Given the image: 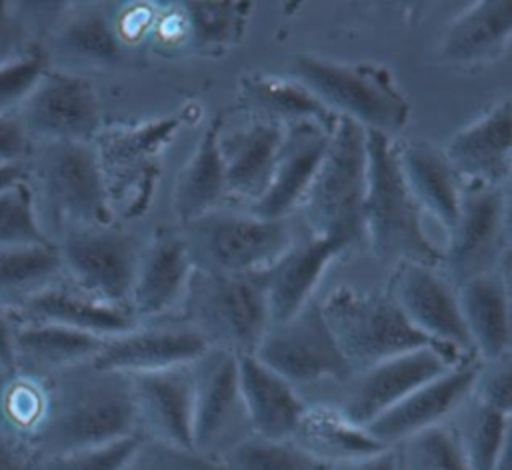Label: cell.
Instances as JSON below:
<instances>
[{
  "label": "cell",
  "mask_w": 512,
  "mask_h": 470,
  "mask_svg": "<svg viewBox=\"0 0 512 470\" xmlns=\"http://www.w3.org/2000/svg\"><path fill=\"white\" fill-rule=\"evenodd\" d=\"M238 382L250 432L290 440L306 410L300 392L252 354L238 356Z\"/></svg>",
  "instance_id": "obj_27"
},
{
  "label": "cell",
  "mask_w": 512,
  "mask_h": 470,
  "mask_svg": "<svg viewBox=\"0 0 512 470\" xmlns=\"http://www.w3.org/2000/svg\"><path fill=\"white\" fill-rule=\"evenodd\" d=\"M136 434L130 376L86 362L42 378V408L26 442L34 456L100 448Z\"/></svg>",
  "instance_id": "obj_1"
},
{
  "label": "cell",
  "mask_w": 512,
  "mask_h": 470,
  "mask_svg": "<svg viewBox=\"0 0 512 470\" xmlns=\"http://www.w3.org/2000/svg\"><path fill=\"white\" fill-rule=\"evenodd\" d=\"M366 172V130L348 118H338L298 208L308 224V234L338 240L346 248L364 242Z\"/></svg>",
  "instance_id": "obj_6"
},
{
  "label": "cell",
  "mask_w": 512,
  "mask_h": 470,
  "mask_svg": "<svg viewBox=\"0 0 512 470\" xmlns=\"http://www.w3.org/2000/svg\"><path fill=\"white\" fill-rule=\"evenodd\" d=\"M8 376H10V370H4V368L0 366V404H2V394H4V388H6Z\"/></svg>",
  "instance_id": "obj_51"
},
{
  "label": "cell",
  "mask_w": 512,
  "mask_h": 470,
  "mask_svg": "<svg viewBox=\"0 0 512 470\" xmlns=\"http://www.w3.org/2000/svg\"><path fill=\"white\" fill-rule=\"evenodd\" d=\"M388 296L426 340L460 358H474L456 290L432 266L398 264Z\"/></svg>",
  "instance_id": "obj_17"
},
{
  "label": "cell",
  "mask_w": 512,
  "mask_h": 470,
  "mask_svg": "<svg viewBox=\"0 0 512 470\" xmlns=\"http://www.w3.org/2000/svg\"><path fill=\"white\" fill-rule=\"evenodd\" d=\"M178 126L176 116L140 124H104L92 140L114 218H136L146 212L162 170L160 158Z\"/></svg>",
  "instance_id": "obj_9"
},
{
  "label": "cell",
  "mask_w": 512,
  "mask_h": 470,
  "mask_svg": "<svg viewBox=\"0 0 512 470\" xmlns=\"http://www.w3.org/2000/svg\"><path fill=\"white\" fill-rule=\"evenodd\" d=\"M330 134L318 124L288 126L270 182L248 212L264 220H288L312 184Z\"/></svg>",
  "instance_id": "obj_23"
},
{
  "label": "cell",
  "mask_w": 512,
  "mask_h": 470,
  "mask_svg": "<svg viewBox=\"0 0 512 470\" xmlns=\"http://www.w3.org/2000/svg\"><path fill=\"white\" fill-rule=\"evenodd\" d=\"M240 96L256 118L282 124L284 128L294 124H318L332 132L338 124V116L296 80L250 74L240 80Z\"/></svg>",
  "instance_id": "obj_33"
},
{
  "label": "cell",
  "mask_w": 512,
  "mask_h": 470,
  "mask_svg": "<svg viewBox=\"0 0 512 470\" xmlns=\"http://www.w3.org/2000/svg\"><path fill=\"white\" fill-rule=\"evenodd\" d=\"M44 242L28 190L24 182L18 180L0 192V250Z\"/></svg>",
  "instance_id": "obj_41"
},
{
  "label": "cell",
  "mask_w": 512,
  "mask_h": 470,
  "mask_svg": "<svg viewBox=\"0 0 512 470\" xmlns=\"http://www.w3.org/2000/svg\"><path fill=\"white\" fill-rule=\"evenodd\" d=\"M22 180V164H0V192Z\"/></svg>",
  "instance_id": "obj_50"
},
{
  "label": "cell",
  "mask_w": 512,
  "mask_h": 470,
  "mask_svg": "<svg viewBox=\"0 0 512 470\" xmlns=\"http://www.w3.org/2000/svg\"><path fill=\"white\" fill-rule=\"evenodd\" d=\"M394 470H468L450 434L440 424L392 446Z\"/></svg>",
  "instance_id": "obj_40"
},
{
  "label": "cell",
  "mask_w": 512,
  "mask_h": 470,
  "mask_svg": "<svg viewBox=\"0 0 512 470\" xmlns=\"http://www.w3.org/2000/svg\"><path fill=\"white\" fill-rule=\"evenodd\" d=\"M464 360L470 358H460L438 346H422L352 372L346 380L312 390L302 400L328 404L352 424L366 428L406 394Z\"/></svg>",
  "instance_id": "obj_10"
},
{
  "label": "cell",
  "mask_w": 512,
  "mask_h": 470,
  "mask_svg": "<svg viewBox=\"0 0 512 470\" xmlns=\"http://www.w3.org/2000/svg\"><path fill=\"white\" fill-rule=\"evenodd\" d=\"M494 470H512V462H510V452H506L502 456V460L498 462V466Z\"/></svg>",
  "instance_id": "obj_52"
},
{
  "label": "cell",
  "mask_w": 512,
  "mask_h": 470,
  "mask_svg": "<svg viewBox=\"0 0 512 470\" xmlns=\"http://www.w3.org/2000/svg\"><path fill=\"white\" fill-rule=\"evenodd\" d=\"M192 270L194 266L182 234L170 230L156 232V236L140 248L128 300L134 318L138 322H154L180 306Z\"/></svg>",
  "instance_id": "obj_22"
},
{
  "label": "cell",
  "mask_w": 512,
  "mask_h": 470,
  "mask_svg": "<svg viewBox=\"0 0 512 470\" xmlns=\"http://www.w3.org/2000/svg\"><path fill=\"white\" fill-rule=\"evenodd\" d=\"M456 296L474 358L494 360L512 354L508 272L496 270L464 280Z\"/></svg>",
  "instance_id": "obj_26"
},
{
  "label": "cell",
  "mask_w": 512,
  "mask_h": 470,
  "mask_svg": "<svg viewBox=\"0 0 512 470\" xmlns=\"http://www.w3.org/2000/svg\"><path fill=\"white\" fill-rule=\"evenodd\" d=\"M512 38V2L484 0L462 10L440 40V56L452 66H482L500 60Z\"/></svg>",
  "instance_id": "obj_30"
},
{
  "label": "cell",
  "mask_w": 512,
  "mask_h": 470,
  "mask_svg": "<svg viewBox=\"0 0 512 470\" xmlns=\"http://www.w3.org/2000/svg\"><path fill=\"white\" fill-rule=\"evenodd\" d=\"M470 396L490 408L510 414L512 408V354L478 360Z\"/></svg>",
  "instance_id": "obj_44"
},
{
  "label": "cell",
  "mask_w": 512,
  "mask_h": 470,
  "mask_svg": "<svg viewBox=\"0 0 512 470\" xmlns=\"http://www.w3.org/2000/svg\"><path fill=\"white\" fill-rule=\"evenodd\" d=\"M224 118L216 116L200 134L188 162L176 176L172 208L180 224L192 222L212 210L222 208L228 198L224 164L218 148V132Z\"/></svg>",
  "instance_id": "obj_32"
},
{
  "label": "cell",
  "mask_w": 512,
  "mask_h": 470,
  "mask_svg": "<svg viewBox=\"0 0 512 470\" xmlns=\"http://www.w3.org/2000/svg\"><path fill=\"white\" fill-rule=\"evenodd\" d=\"M320 308L352 372L422 346H436L412 328L388 292L342 286L320 300Z\"/></svg>",
  "instance_id": "obj_8"
},
{
  "label": "cell",
  "mask_w": 512,
  "mask_h": 470,
  "mask_svg": "<svg viewBox=\"0 0 512 470\" xmlns=\"http://www.w3.org/2000/svg\"><path fill=\"white\" fill-rule=\"evenodd\" d=\"M180 306V322L206 348L236 356L254 354L270 324L264 272L214 274L194 268Z\"/></svg>",
  "instance_id": "obj_4"
},
{
  "label": "cell",
  "mask_w": 512,
  "mask_h": 470,
  "mask_svg": "<svg viewBox=\"0 0 512 470\" xmlns=\"http://www.w3.org/2000/svg\"><path fill=\"white\" fill-rule=\"evenodd\" d=\"M250 2H182L184 40L198 52L226 50L242 40Z\"/></svg>",
  "instance_id": "obj_37"
},
{
  "label": "cell",
  "mask_w": 512,
  "mask_h": 470,
  "mask_svg": "<svg viewBox=\"0 0 512 470\" xmlns=\"http://www.w3.org/2000/svg\"><path fill=\"white\" fill-rule=\"evenodd\" d=\"M290 442L324 466L386 450L366 428L352 424L328 404H306Z\"/></svg>",
  "instance_id": "obj_34"
},
{
  "label": "cell",
  "mask_w": 512,
  "mask_h": 470,
  "mask_svg": "<svg viewBox=\"0 0 512 470\" xmlns=\"http://www.w3.org/2000/svg\"><path fill=\"white\" fill-rule=\"evenodd\" d=\"M54 246L64 282L102 304L128 308L140 256L134 234L112 222L72 230Z\"/></svg>",
  "instance_id": "obj_12"
},
{
  "label": "cell",
  "mask_w": 512,
  "mask_h": 470,
  "mask_svg": "<svg viewBox=\"0 0 512 470\" xmlns=\"http://www.w3.org/2000/svg\"><path fill=\"white\" fill-rule=\"evenodd\" d=\"M462 182L506 186L512 170V102L502 98L462 126L442 150Z\"/></svg>",
  "instance_id": "obj_20"
},
{
  "label": "cell",
  "mask_w": 512,
  "mask_h": 470,
  "mask_svg": "<svg viewBox=\"0 0 512 470\" xmlns=\"http://www.w3.org/2000/svg\"><path fill=\"white\" fill-rule=\"evenodd\" d=\"M396 162L408 192L422 214H430L448 234L456 222L462 180L444 152L422 140L394 144Z\"/></svg>",
  "instance_id": "obj_29"
},
{
  "label": "cell",
  "mask_w": 512,
  "mask_h": 470,
  "mask_svg": "<svg viewBox=\"0 0 512 470\" xmlns=\"http://www.w3.org/2000/svg\"><path fill=\"white\" fill-rule=\"evenodd\" d=\"M60 6L62 2H0V66L38 58Z\"/></svg>",
  "instance_id": "obj_38"
},
{
  "label": "cell",
  "mask_w": 512,
  "mask_h": 470,
  "mask_svg": "<svg viewBox=\"0 0 512 470\" xmlns=\"http://www.w3.org/2000/svg\"><path fill=\"white\" fill-rule=\"evenodd\" d=\"M12 316L18 322L54 324L100 338L128 332L138 324L128 308L102 304L78 292L64 280L48 286L46 290L30 298Z\"/></svg>",
  "instance_id": "obj_28"
},
{
  "label": "cell",
  "mask_w": 512,
  "mask_h": 470,
  "mask_svg": "<svg viewBox=\"0 0 512 470\" xmlns=\"http://www.w3.org/2000/svg\"><path fill=\"white\" fill-rule=\"evenodd\" d=\"M180 234L192 266L214 274L264 272L294 242L288 220L222 208L182 224Z\"/></svg>",
  "instance_id": "obj_7"
},
{
  "label": "cell",
  "mask_w": 512,
  "mask_h": 470,
  "mask_svg": "<svg viewBox=\"0 0 512 470\" xmlns=\"http://www.w3.org/2000/svg\"><path fill=\"white\" fill-rule=\"evenodd\" d=\"M252 356L288 380L300 396L352 374L316 298L288 320L268 324Z\"/></svg>",
  "instance_id": "obj_11"
},
{
  "label": "cell",
  "mask_w": 512,
  "mask_h": 470,
  "mask_svg": "<svg viewBox=\"0 0 512 470\" xmlns=\"http://www.w3.org/2000/svg\"><path fill=\"white\" fill-rule=\"evenodd\" d=\"M120 470H222L218 460L202 456L192 448L138 440Z\"/></svg>",
  "instance_id": "obj_43"
},
{
  "label": "cell",
  "mask_w": 512,
  "mask_h": 470,
  "mask_svg": "<svg viewBox=\"0 0 512 470\" xmlns=\"http://www.w3.org/2000/svg\"><path fill=\"white\" fill-rule=\"evenodd\" d=\"M62 280L54 244H32L0 250V308L14 314L30 298Z\"/></svg>",
  "instance_id": "obj_36"
},
{
  "label": "cell",
  "mask_w": 512,
  "mask_h": 470,
  "mask_svg": "<svg viewBox=\"0 0 512 470\" xmlns=\"http://www.w3.org/2000/svg\"><path fill=\"white\" fill-rule=\"evenodd\" d=\"M28 142L92 144L104 128L102 100L90 78L44 68L14 112Z\"/></svg>",
  "instance_id": "obj_13"
},
{
  "label": "cell",
  "mask_w": 512,
  "mask_h": 470,
  "mask_svg": "<svg viewBox=\"0 0 512 470\" xmlns=\"http://www.w3.org/2000/svg\"><path fill=\"white\" fill-rule=\"evenodd\" d=\"M346 250L332 238L308 234L304 240H294L292 246L264 270L266 302L270 324L288 320L306 306L316 292L328 266Z\"/></svg>",
  "instance_id": "obj_24"
},
{
  "label": "cell",
  "mask_w": 512,
  "mask_h": 470,
  "mask_svg": "<svg viewBox=\"0 0 512 470\" xmlns=\"http://www.w3.org/2000/svg\"><path fill=\"white\" fill-rule=\"evenodd\" d=\"M14 328L16 320L10 312L0 308V366L12 372V352H14Z\"/></svg>",
  "instance_id": "obj_49"
},
{
  "label": "cell",
  "mask_w": 512,
  "mask_h": 470,
  "mask_svg": "<svg viewBox=\"0 0 512 470\" xmlns=\"http://www.w3.org/2000/svg\"><path fill=\"white\" fill-rule=\"evenodd\" d=\"M32 144L14 114L0 118V164H22Z\"/></svg>",
  "instance_id": "obj_46"
},
{
  "label": "cell",
  "mask_w": 512,
  "mask_h": 470,
  "mask_svg": "<svg viewBox=\"0 0 512 470\" xmlns=\"http://www.w3.org/2000/svg\"><path fill=\"white\" fill-rule=\"evenodd\" d=\"M102 344L104 338L86 332L16 320L12 372L48 378L68 368L92 362Z\"/></svg>",
  "instance_id": "obj_31"
},
{
  "label": "cell",
  "mask_w": 512,
  "mask_h": 470,
  "mask_svg": "<svg viewBox=\"0 0 512 470\" xmlns=\"http://www.w3.org/2000/svg\"><path fill=\"white\" fill-rule=\"evenodd\" d=\"M204 350L202 338L180 320L176 324L138 322L128 332L104 338L92 362L100 368L132 376L190 364Z\"/></svg>",
  "instance_id": "obj_21"
},
{
  "label": "cell",
  "mask_w": 512,
  "mask_h": 470,
  "mask_svg": "<svg viewBox=\"0 0 512 470\" xmlns=\"http://www.w3.org/2000/svg\"><path fill=\"white\" fill-rule=\"evenodd\" d=\"M324 470H394V454L392 448H386L362 458L328 464Z\"/></svg>",
  "instance_id": "obj_48"
},
{
  "label": "cell",
  "mask_w": 512,
  "mask_h": 470,
  "mask_svg": "<svg viewBox=\"0 0 512 470\" xmlns=\"http://www.w3.org/2000/svg\"><path fill=\"white\" fill-rule=\"evenodd\" d=\"M44 68L40 56L0 66V118L16 112Z\"/></svg>",
  "instance_id": "obj_45"
},
{
  "label": "cell",
  "mask_w": 512,
  "mask_h": 470,
  "mask_svg": "<svg viewBox=\"0 0 512 470\" xmlns=\"http://www.w3.org/2000/svg\"><path fill=\"white\" fill-rule=\"evenodd\" d=\"M476 366V358L454 364L372 420L366 426V432L382 446L392 448L418 432L444 424L470 396Z\"/></svg>",
  "instance_id": "obj_18"
},
{
  "label": "cell",
  "mask_w": 512,
  "mask_h": 470,
  "mask_svg": "<svg viewBox=\"0 0 512 470\" xmlns=\"http://www.w3.org/2000/svg\"><path fill=\"white\" fill-rule=\"evenodd\" d=\"M292 74L332 114L364 130L390 136L408 122L410 104L390 70L380 64H352L300 52L292 58Z\"/></svg>",
  "instance_id": "obj_5"
},
{
  "label": "cell",
  "mask_w": 512,
  "mask_h": 470,
  "mask_svg": "<svg viewBox=\"0 0 512 470\" xmlns=\"http://www.w3.org/2000/svg\"><path fill=\"white\" fill-rule=\"evenodd\" d=\"M366 196L362 206L364 240L382 264H424L436 268L442 252L422 228V212L408 192L390 136L366 130Z\"/></svg>",
  "instance_id": "obj_3"
},
{
  "label": "cell",
  "mask_w": 512,
  "mask_h": 470,
  "mask_svg": "<svg viewBox=\"0 0 512 470\" xmlns=\"http://www.w3.org/2000/svg\"><path fill=\"white\" fill-rule=\"evenodd\" d=\"M34 454L16 436L0 430V470H32Z\"/></svg>",
  "instance_id": "obj_47"
},
{
  "label": "cell",
  "mask_w": 512,
  "mask_h": 470,
  "mask_svg": "<svg viewBox=\"0 0 512 470\" xmlns=\"http://www.w3.org/2000/svg\"><path fill=\"white\" fill-rule=\"evenodd\" d=\"M442 262L458 286L480 274L508 272V194L506 186L462 182L458 216L446 234Z\"/></svg>",
  "instance_id": "obj_14"
},
{
  "label": "cell",
  "mask_w": 512,
  "mask_h": 470,
  "mask_svg": "<svg viewBox=\"0 0 512 470\" xmlns=\"http://www.w3.org/2000/svg\"><path fill=\"white\" fill-rule=\"evenodd\" d=\"M40 56L46 68L92 80L94 72L124 64L126 42L108 4L62 2L42 40Z\"/></svg>",
  "instance_id": "obj_16"
},
{
  "label": "cell",
  "mask_w": 512,
  "mask_h": 470,
  "mask_svg": "<svg viewBox=\"0 0 512 470\" xmlns=\"http://www.w3.org/2000/svg\"><path fill=\"white\" fill-rule=\"evenodd\" d=\"M286 128L282 124L254 118L240 128L218 132V148L224 164L228 198L248 204L256 202L266 190Z\"/></svg>",
  "instance_id": "obj_25"
},
{
  "label": "cell",
  "mask_w": 512,
  "mask_h": 470,
  "mask_svg": "<svg viewBox=\"0 0 512 470\" xmlns=\"http://www.w3.org/2000/svg\"><path fill=\"white\" fill-rule=\"evenodd\" d=\"M222 470H324L326 466L290 440H268L256 434L232 446L220 460Z\"/></svg>",
  "instance_id": "obj_39"
},
{
  "label": "cell",
  "mask_w": 512,
  "mask_h": 470,
  "mask_svg": "<svg viewBox=\"0 0 512 470\" xmlns=\"http://www.w3.org/2000/svg\"><path fill=\"white\" fill-rule=\"evenodd\" d=\"M138 440V436H132L100 448L52 456H34L32 470H120L132 454Z\"/></svg>",
  "instance_id": "obj_42"
},
{
  "label": "cell",
  "mask_w": 512,
  "mask_h": 470,
  "mask_svg": "<svg viewBox=\"0 0 512 470\" xmlns=\"http://www.w3.org/2000/svg\"><path fill=\"white\" fill-rule=\"evenodd\" d=\"M22 182L50 244L72 230L116 222L92 144H34L22 162Z\"/></svg>",
  "instance_id": "obj_2"
},
{
  "label": "cell",
  "mask_w": 512,
  "mask_h": 470,
  "mask_svg": "<svg viewBox=\"0 0 512 470\" xmlns=\"http://www.w3.org/2000/svg\"><path fill=\"white\" fill-rule=\"evenodd\" d=\"M192 372V434L190 448L220 460L232 446L250 436V426L240 394L238 356L206 348Z\"/></svg>",
  "instance_id": "obj_15"
},
{
  "label": "cell",
  "mask_w": 512,
  "mask_h": 470,
  "mask_svg": "<svg viewBox=\"0 0 512 470\" xmlns=\"http://www.w3.org/2000/svg\"><path fill=\"white\" fill-rule=\"evenodd\" d=\"M136 434L168 446L190 448L192 372L190 364L132 374Z\"/></svg>",
  "instance_id": "obj_19"
},
{
  "label": "cell",
  "mask_w": 512,
  "mask_h": 470,
  "mask_svg": "<svg viewBox=\"0 0 512 470\" xmlns=\"http://www.w3.org/2000/svg\"><path fill=\"white\" fill-rule=\"evenodd\" d=\"M510 414L468 396L444 422L468 470H494L510 452Z\"/></svg>",
  "instance_id": "obj_35"
}]
</instances>
